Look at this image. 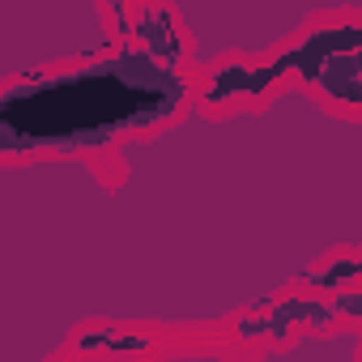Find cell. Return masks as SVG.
<instances>
[{
    "label": "cell",
    "instance_id": "6da1fadb",
    "mask_svg": "<svg viewBox=\"0 0 362 362\" xmlns=\"http://www.w3.org/2000/svg\"><path fill=\"white\" fill-rule=\"evenodd\" d=\"M188 98L175 60L119 52L90 69L35 77L0 94V153L103 149L124 132L166 124Z\"/></svg>",
    "mask_w": 362,
    "mask_h": 362
},
{
    "label": "cell",
    "instance_id": "7a4b0ae2",
    "mask_svg": "<svg viewBox=\"0 0 362 362\" xmlns=\"http://www.w3.org/2000/svg\"><path fill=\"white\" fill-rule=\"evenodd\" d=\"M358 39L362 30L358 26H345V30H315L303 47L286 52L281 60H273L260 77H247L239 81L243 90H264L273 77H281L286 69H298L303 77L320 81L328 94H337L341 103H358ZM235 90V86H230ZM226 94V90H222Z\"/></svg>",
    "mask_w": 362,
    "mask_h": 362
}]
</instances>
